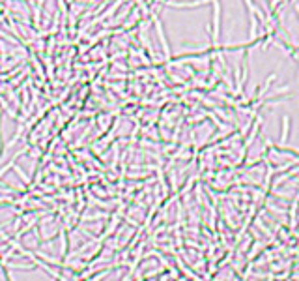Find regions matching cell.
Here are the masks:
<instances>
[{"mask_svg": "<svg viewBox=\"0 0 299 281\" xmlns=\"http://www.w3.org/2000/svg\"><path fill=\"white\" fill-rule=\"evenodd\" d=\"M211 2H213V34H211V43L215 47L219 38H221V4H219V0H211Z\"/></svg>", "mask_w": 299, "mask_h": 281, "instance_id": "obj_1", "label": "cell"}]
</instances>
